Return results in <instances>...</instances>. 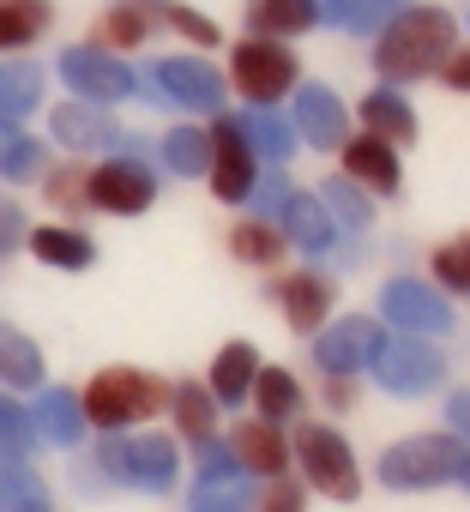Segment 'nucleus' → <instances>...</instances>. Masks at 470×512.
<instances>
[{
  "label": "nucleus",
  "instance_id": "1",
  "mask_svg": "<svg viewBox=\"0 0 470 512\" xmlns=\"http://www.w3.org/2000/svg\"><path fill=\"white\" fill-rule=\"evenodd\" d=\"M458 43V25L452 13L440 7H404L392 25H380V43H374V73L386 85H410L422 73H440V61L452 55Z\"/></svg>",
  "mask_w": 470,
  "mask_h": 512
},
{
  "label": "nucleus",
  "instance_id": "2",
  "mask_svg": "<svg viewBox=\"0 0 470 512\" xmlns=\"http://www.w3.org/2000/svg\"><path fill=\"white\" fill-rule=\"evenodd\" d=\"M79 416L91 422V428H127V422H145V416H157L163 404H169V386L157 380V374H133V368H103L79 398Z\"/></svg>",
  "mask_w": 470,
  "mask_h": 512
},
{
  "label": "nucleus",
  "instance_id": "3",
  "mask_svg": "<svg viewBox=\"0 0 470 512\" xmlns=\"http://www.w3.org/2000/svg\"><path fill=\"white\" fill-rule=\"evenodd\" d=\"M296 73H302V61L278 37H248V43L229 49V85L242 91L254 109H272L278 97H290L296 91Z\"/></svg>",
  "mask_w": 470,
  "mask_h": 512
},
{
  "label": "nucleus",
  "instance_id": "4",
  "mask_svg": "<svg viewBox=\"0 0 470 512\" xmlns=\"http://www.w3.org/2000/svg\"><path fill=\"white\" fill-rule=\"evenodd\" d=\"M290 458L302 464L308 488H320L326 500H356V494H362L356 458H350V446H344V434H338V428H326V422H302V428H296Z\"/></svg>",
  "mask_w": 470,
  "mask_h": 512
},
{
  "label": "nucleus",
  "instance_id": "5",
  "mask_svg": "<svg viewBox=\"0 0 470 512\" xmlns=\"http://www.w3.org/2000/svg\"><path fill=\"white\" fill-rule=\"evenodd\" d=\"M464 440H452V434H416V440H404V446H392L386 458H380V482L386 488H434V482H458V470H464Z\"/></svg>",
  "mask_w": 470,
  "mask_h": 512
},
{
  "label": "nucleus",
  "instance_id": "6",
  "mask_svg": "<svg viewBox=\"0 0 470 512\" xmlns=\"http://www.w3.org/2000/svg\"><path fill=\"white\" fill-rule=\"evenodd\" d=\"M205 139H211V163H205L211 193H217L223 205H248V187H254V175H260V157L248 151L242 127H235L229 115H217V121L205 127Z\"/></svg>",
  "mask_w": 470,
  "mask_h": 512
},
{
  "label": "nucleus",
  "instance_id": "7",
  "mask_svg": "<svg viewBox=\"0 0 470 512\" xmlns=\"http://www.w3.org/2000/svg\"><path fill=\"white\" fill-rule=\"evenodd\" d=\"M85 199L97 211H109V217H139L157 199V175L145 163H133V157H115V163H97L85 175Z\"/></svg>",
  "mask_w": 470,
  "mask_h": 512
},
{
  "label": "nucleus",
  "instance_id": "8",
  "mask_svg": "<svg viewBox=\"0 0 470 512\" xmlns=\"http://www.w3.org/2000/svg\"><path fill=\"white\" fill-rule=\"evenodd\" d=\"M380 344H386V326L374 314H350V320L320 326L314 362H320V374H356V368H368L380 356Z\"/></svg>",
  "mask_w": 470,
  "mask_h": 512
},
{
  "label": "nucleus",
  "instance_id": "9",
  "mask_svg": "<svg viewBox=\"0 0 470 512\" xmlns=\"http://www.w3.org/2000/svg\"><path fill=\"white\" fill-rule=\"evenodd\" d=\"M61 79L79 91V103H121V97H133V91H139L133 67H121L115 55H103V49H85V43L61 55Z\"/></svg>",
  "mask_w": 470,
  "mask_h": 512
},
{
  "label": "nucleus",
  "instance_id": "10",
  "mask_svg": "<svg viewBox=\"0 0 470 512\" xmlns=\"http://www.w3.org/2000/svg\"><path fill=\"white\" fill-rule=\"evenodd\" d=\"M368 368H374V380L386 392H428V386H440L446 356L434 344H422V338H398V344H380V356Z\"/></svg>",
  "mask_w": 470,
  "mask_h": 512
},
{
  "label": "nucleus",
  "instance_id": "11",
  "mask_svg": "<svg viewBox=\"0 0 470 512\" xmlns=\"http://www.w3.org/2000/svg\"><path fill=\"white\" fill-rule=\"evenodd\" d=\"M103 470L121 476V482H139V488H169L175 482V440L163 434H145V440H109L103 446Z\"/></svg>",
  "mask_w": 470,
  "mask_h": 512
},
{
  "label": "nucleus",
  "instance_id": "12",
  "mask_svg": "<svg viewBox=\"0 0 470 512\" xmlns=\"http://www.w3.org/2000/svg\"><path fill=\"white\" fill-rule=\"evenodd\" d=\"M151 91L181 103V109H223V73L205 67V61H181V55L157 61L151 67Z\"/></svg>",
  "mask_w": 470,
  "mask_h": 512
},
{
  "label": "nucleus",
  "instance_id": "13",
  "mask_svg": "<svg viewBox=\"0 0 470 512\" xmlns=\"http://www.w3.org/2000/svg\"><path fill=\"white\" fill-rule=\"evenodd\" d=\"M380 314L392 320V326H404V332H446L452 326V308L440 302V290H428V284H416V278H392L386 284V296H380Z\"/></svg>",
  "mask_w": 470,
  "mask_h": 512
},
{
  "label": "nucleus",
  "instance_id": "14",
  "mask_svg": "<svg viewBox=\"0 0 470 512\" xmlns=\"http://www.w3.org/2000/svg\"><path fill=\"white\" fill-rule=\"evenodd\" d=\"M229 452H235V464H242V470H254V476H284L290 470V440L278 434V422H235L229 428Z\"/></svg>",
  "mask_w": 470,
  "mask_h": 512
},
{
  "label": "nucleus",
  "instance_id": "15",
  "mask_svg": "<svg viewBox=\"0 0 470 512\" xmlns=\"http://www.w3.org/2000/svg\"><path fill=\"white\" fill-rule=\"evenodd\" d=\"M344 151V181L350 187H368V193H398V151L386 145V139H374V133H356V139H344L338 145Z\"/></svg>",
  "mask_w": 470,
  "mask_h": 512
},
{
  "label": "nucleus",
  "instance_id": "16",
  "mask_svg": "<svg viewBox=\"0 0 470 512\" xmlns=\"http://www.w3.org/2000/svg\"><path fill=\"white\" fill-rule=\"evenodd\" d=\"M278 308L296 332H320L332 320V278L326 272H284L278 278Z\"/></svg>",
  "mask_w": 470,
  "mask_h": 512
},
{
  "label": "nucleus",
  "instance_id": "17",
  "mask_svg": "<svg viewBox=\"0 0 470 512\" xmlns=\"http://www.w3.org/2000/svg\"><path fill=\"white\" fill-rule=\"evenodd\" d=\"M296 139H308V145H344V127H350V115H344V103L326 91V85H302L296 91Z\"/></svg>",
  "mask_w": 470,
  "mask_h": 512
},
{
  "label": "nucleus",
  "instance_id": "18",
  "mask_svg": "<svg viewBox=\"0 0 470 512\" xmlns=\"http://www.w3.org/2000/svg\"><path fill=\"white\" fill-rule=\"evenodd\" d=\"M55 139L73 151H103L121 139V127H115V115H103V103H67V109H55Z\"/></svg>",
  "mask_w": 470,
  "mask_h": 512
},
{
  "label": "nucleus",
  "instance_id": "19",
  "mask_svg": "<svg viewBox=\"0 0 470 512\" xmlns=\"http://www.w3.org/2000/svg\"><path fill=\"white\" fill-rule=\"evenodd\" d=\"M278 229H284V241H296V247H308V253H326L338 223L326 217V205H320V199L290 193V199H284V211H278Z\"/></svg>",
  "mask_w": 470,
  "mask_h": 512
},
{
  "label": "nucleus",
  "instance_id": "20",
  "mask_svg": "<svg viewBox=\"0 0 470 512\" xmlns=\"http://www.w3.org/2000/svg\"><path fill=\"white\" fill-rule=\"evenodd\" d=\"M254 368H260V350H254V344H223V350H217V362H211L205 392H211L217 404H242V398H248V386H254Z\"/></svg>",
  "mask_w": 470,
  "mask_h": 512
},
{
  "label": "nucleus",
  "instance_id": "21",
  "mask_svg": "<svg viewBox=\"0 0 470 512\" xmlns=\"http://www.w3.org/2000/svg\"><path fill=\"white\" fill-rule=\"evenodd\" d=\"M55 19V0H0V55L31 49Z\"/></svg>",
  "mask_w": 470,
  "mask_h": 512
},
{
  "label": "nucleus",
  "instance_id": "22",
  "mask_svg": "<svg viewBox=\"0 0 470 512\" xmlns=\"http://www.w3.org/2000/svg\"><path fill=\"white\" fill-rule=\"evenodd\" d=\"M362 127L374 133V139H386L392 151H404L410 139H416V121H410V103L386 85V91H368L362 97Z\"/></svg>",
  "mask_w": 470,
  "mask_h": 512
},
{
  "label": "nucleus",
  "instance_id": "23",
  "mask_svg": "<svg viewBox=\"0 0 470 512\" xmlns=\"http://www.w3.org/2000/svg\"><path fill=\"white\" fill-rule=\"evenodd\" d=\"M31 253H37V260H49V266H61V272H85V266L97 260L91 235H85V229H67V223L31 229Z\"/></svg>",
  "mask_w": 470,
  "mask_h": 512
},
{
  "label": "nucleus",
  "instance_id": "24",
  "mask_svg": "<svg viewBox=\"0 0 470 512\" xmlns=\"http://www.w3.org/2000/svg\"><path fill=\"white\" fill-rule=\"evenodd\" d=\"M248 398H254L260 422H284V416H296V410H302V380H296L290 368H254Z\"/></svg>",
  "mask_w": 470,
  "mask_h": 512
},
{
  "label": "nucleus",
  "instance_id": "25",
  "mask_svg": "<svg viewBox=\"0 0 470 512\" xmlns=\"http://www.w3.org/2000/svg\"><path fill=\"white\" fill-rule=\"evenodd\" d=\"M151 13H145V0H115V7L97 19V49H121V55H133L145 37H151Z\"/></svg>",
  "mask_w": 470,
  "mask_h": 512
},
{
  "label": "nucleus",
  "instance_id": "26",
  "mask_svg": "<svg viewBox=\"0 0 470 512\" xmlns=\"http://www.w3.org/2000/svg\"><path fill=\"white\" fill-rule=\"evenodd\" d=\"M235 127H242V139H248V151H254L260 163H284V157L296 151V127H290L284 115L248 109V115H235Z\"/></svg>",
  "mask_w": 470,
  "mask_h": 512
},
{
  "label": "nucleus",
  "instance_id": "27",
  "mask_svg": "<svg viewBox=\"0 0 470 512\" xmlns=\"http://www.w3.org/2000/svg\"><path fill=\"white\" fill-rule=\"evenodd\" d=\"M248 25L254 37H302L314 19V0H248Z\"/></svg>",
  "mask_w": 470,
  "mask_h": 512
},
{
  "label": "nucleus",
  "instance_id": "28",
  "mask_svg": "<svg viewBox=\"0 0 470 512\" xmlns=\"http://www.w3.org/2000/svg\"><path fill=\"white\" fill-rule=\"evenodd\" d=\"M229 247H235V260H248V266H278L284 260V229L278 223H266V217H242L229 229Z\"/></svg>",
  "mask_w": 470,
  "mask_h": 512
},
{
  "label": "nucleus",
  "instance_id": "29",
  "mask_svg": "<svg viewBox=\"0 0 470 512\" xmlns=\"http://www.w3.org/2000/svg\"><path fill=\"white\" fill-rule=\"evenodd\" d=\"M169 410H175V422H181V434L193 446H211V434H217V398L205 386L181 380V392H169Z\"/></svg>",
  "mask_w": 470,
  "mask_h": 512
},
{
  "label": "nucleus",
  "instance_id": "30",
  "mask_svg": "<svg viewBox=\"0 0 470 512\" xmlns=\"http://www.w3.org/2000/svg\"><path fill=\"white\" fill-rule=\"evenodd\" d=\"M0 512H49V488L25 470V458H0Z\"/></svg>",
  "mask_w": 470,
  "mask_h": 512
},
{
  "label": "nucleus",
  "instance_id": "31",
  "mask_svg": "<svg viewBox=\"0 0 470 512\" xmlns=\"http://www.w3.org/2000/svg\"><path fill=\"white\" fill-rule=\"evenodd\" d=\"M0 380L7 386H37L43 380V356L19 326H0Z\"/></svg>",
  "mask_w": 470,
  "mask_h": 512
},
{
  "label": "nucleus",
  "instance_id": "32",
  "mask_svg": "<svg viewBox=\"0 0 470 512\" xmlns=\"http://www.w3.org/2000/svg\"><path fill=\"white\" fill-rule=\"evenodd\" d=\"M31 428L49 434V440H61V446H73V440L85 434V416H79L73 392H43V404L31 410Z\"/></svg>",
  "mask_w": 470,
  "mask_h": 512
},
{
  "label": "nucleus",
  "instance_id": "33",
  "mask_svg": "<svg viewBox=\"0 0 470 512\" xmlns=\"http://www.w3.org/2000/svg\"><path fill=\"white\" fill-rule=\"evenodd\" d=\"M37 103H43V73L37 67H0V121L19 127V115H31Z\"/></svg>",
  "mask_w": 470,
  "mask_h": 512
},
{
  "label": "nucleus",
  "instance_id": "34",
  "mask_svg": "<svg viewBox=\"0 0 470 512\" xmlns=\"http://www.w3.org/2000/svg\"><path fill=\"white\" fill-rule=\"evenodd\" d=\"M43 169V145L31 133H19L13 121H0V175L7 181H31Z\"/></svg>",
  "mask_w": 470,
  "mask_h": 512
},
{
  "label": "nucleus",
  "instance_id": "35",
  "mask_svg": "<svg viewBox=\"0 0 470 512\" xmlns=\"http://www.w3.org/2000/svg\"><path fill=\"white\" fill-rule=\"evenodd\" d=\"M248 488H242V470H223V476H199L193 488V512H248Z\"/></svg>",
  "mask_w": 470,
  "mask_h": 512
},
{
  "label": "nucleus",
  "instance_id": "36",
  "mask_svg": "<svg viewBox=\"0 0 470 512\" xmlns=\"http://www.w3.org/2000/svg\"><path fill=\"white\" fill-rule=\"evenodd\" d=\"M163 163H169L175 175H205L211 139H205L199 127H175V133H163Z\"/></svg>",
  "mask_w": 470,
  "mask_h": 512
},
{
  "label": "nucleus",
  "instance_id": "37",
  "mask_svg": "<svg viewBox=\"0 0 470 512\" xmlns=\"http://www.w3.org/2000/svg\"><path fill=\"white\" fill-rule=\"evenodd\" d=\"M145 13H157L163 25H175V31H181L187 43H199V49H217V37H223V31L205 19V13H193V7H175V0H145Z\"/></svg>",
  "mask_w": 470,
  "mask_h": 512
},
{
  "label": "nucleus",
  "instance_id": "38",
  "mask_svg": "<svg viewBox=\"0 0 470 512\" xmlns=\"http://www.w3.org/2000/svg\"><path fill=\"white\" fill-rule=\"evenodd\" d=\"M37 446V428H31V410L0 398V458H25Z\"/></svg>",
  "mask_w": 470,
  "mask_h": 512
},
{
  "label": "nucleus",
  "instance_id": "39",
  "mask_svg": "<svg viewBox=\"0 0 470 512\" xmlns=\"http://www.w3.org/2000/svg\"><path fill=\"white\" fill-rule=\"evenodd\" d=\"M434 284L452 296H470V241H446L434 253Z\"/></svg>",
  "mask_w": 470,
  "mask_h": 512
},
{
  "label": "nucleus",
  "instance_id": "40",
  "mask_svg": "<svg viewBox=\"0 0 470 512\" xmlns=\"http://www.w3.org/2000/svg\"><path fill=\"white\" fill-rule=\"evenodd\" d=\"M320 205H326V217H332V223H350V229H362V223H368V199H362V187H350L344 175H338V181H326V199H320Z\"/></svg>",
  "mask_w": 470,
  "mask_h": 512
},
{
  "label": "nucleus",
  "instance_id": "41",
  "mask_svg": "<svg viewBox=\"0 0 470 512\" xmlns=\"http://www.w3.org/2000/svg\"><path fill=\"white\" fill-rule=\"evenodd\" d=\"M248 199H254V217L278 223V211H284V199H290V181H284V169H278V163H266V175H254Z\"/></svg>",
  "mask_w": 470,
  "mask_h": 512
},
{
  "label": "nucleus",
  "instance_id": "42",
  "mask_svg": "<svg viewBox=\"0 0 470 512\" xmlns=\"http://www.w3.org/2000/svg\"><path fill=\"white\" fill-rule=\"evenodd\" d=\"M404 7H410V0H356V19H350L344 31H362V37H368V31H380V25H392Z\"/></svg>",
  "mask_w": 470,
  "mask_h": 512
},
{
  "label": "nucleus",
  "instance_id": "43",
  "mask_svg": "<svg viewBox=\"0 0 470 512\" xmlns=\"http://www.w3.org/2000/svg\"><path fill=\"white\" fill-rule=\"evenodd\" d=\"M43 187H49V199H55L61 211H73V205L85 199V163H67V169H55Z\"/></svg>",
  "mask_w": 470,
  "mask_h": 512
},
{
  "label": "nucleus",
  "instance_id": "44",
  "mask_svg": "<svg viewBox=\"0 0 470 512\" xmlns=\"http://www.w3.org/2000/svg\"><path fill=\"white\" fill-rule=\"evenodd\" d=\"M260 512H302V488H290L284 476H272V488L260 494Z\"/></svg>",
  "mask_w": 470,
  "mask_h": 512
},
{
  "label": "nucleus",
  "instance_id": "45",
  "mask_svg": "<svg viewBox=\"0 0 470 512\" xmlns=\"http://www.w3.org/2000/svg\"><path fill=\"white\" fill-rule=\"evenodd\" d=\"M440 79H446L452 91H470V49H452V55L440 61Z\"/></svg>",
  "mask_w": 470,
  "mask_h": 512
},
{
  "label": "nucleus",
  "instance_id": "46",
  "mask_svg": "<svg viewBox=\"0 0 470 512\" xmlns=\"http://www.w3.org/2000/svg\"><path fill=\"white\" fill-rule=\"evenodd\" d=\"M314 19H326V25H350V19H356V0H314Z\"/></svg>",
  "mask_w": 470,
  "mask_h": 512
},
{
  "label": "nucleus",
  "instance_id": "47",
  "mask_svg": "<svg viewBox=\"0 0 470 512\" xmlns=\"http://www.w3.org/2000/svg\"><path fill=\"white\" fill-rule=\"evenodd\" d=\"M320 380H326V398H332V404H350V392H356L350 374H320Z\"/></svg>",
  "mask_w": 470,
  "mask_h": 512
},
{
  "label": "nucleus",
  "instance_id": "48",
  "mask_svg": "<svg viewBox=\"0 0 470 512\" xmlns=\"http://www.w3.org/2000/svg\"><path fill=\"white\" fill-rule=\"evenodd\" d=\"M13 235H19V211H13V205H0V247H7Z\"/></svg>",
  "mask_w": 470,
  "mask_h": 512
},
{
  "label": "nucleus",
  "instance_id": "49",
  "mask_svg": "<svg viewBox=\"0 0 470 512\" xmlns=\"http://www.w3.org/2000/svg\"><path fill=\"white\" fill-rule=\"evenodd\" d=\"M458 482H470V452H464V470H458Z\"/></svg>",
  "mask_w": 470,
  "mask_h": 512
},
{
  "label": "nucleus",
  "instance_id": "50",
  "mask_svg": "<svg viewBox=\"0 0 470 512\" xmlns=\"http://www.w3.org/2000/svg\"><path fill=\"white\" fill-rule=\"evenodd\" d=\"M464 241H470V235H464Z\"/></svg>",
  "mask_w": 470,
  "mask_h": 512
}]
</instances>
